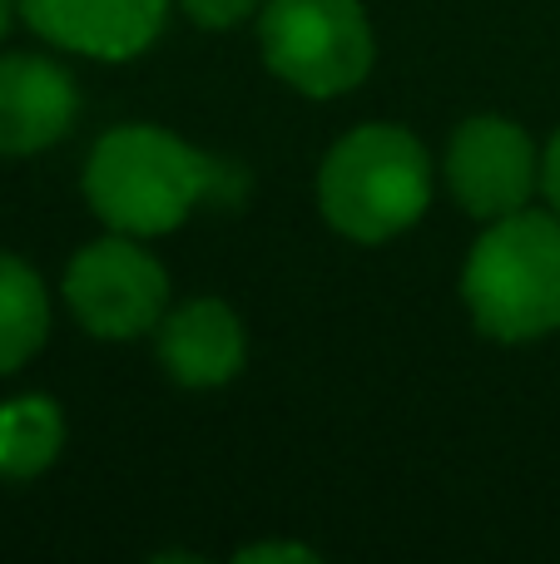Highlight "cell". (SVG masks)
Returning <instances> with one entry per match:
<instances>
[{
    "label": "cell",
    "mask_w": 560,
    "mask_h": 564,
    "mask_svg": "<svg viewBox=\"0 0 560 564\" xmlns=\"http://www.w3.org/2000/svg\"><path fill=\"white\" fill-rule=\"evenodd\" d=\"M432 164L427 149L397 124H363L337 139L317 174L323 218L353 243H387L427 214Z\"/></svg>",
    "instance_id": "obj_1"
},
{
    "label": "cell",
    "mask_w": 560,
    "mask_h": 564,
    "mask_svg": "<svg viewBox=\"0 0 560 564\" xmlns=\"http://www.w3.org/2000/svg\"><path fill=\"white\" fill-rule=\"evenodd\" d=\"M476 327L496 341H536L560 327V214H506L482 234L462 273Z\"/></svg>",
    "instance_id": "obj_2"
},
{
    "label": "cell",
    "mask_w": 560,
    "mask_h": 564,
    "mask_svg": "<svg viewBox=\"0 0 560 564\" xmlns=\"http://www.w3.org/2000/svg\"><path fill=\"white\" fill-rule=\"evenodd\" d=\"M204 194V159L154 124L109 129L85 164V198L115 234L154 238L179 228Z\"/></svg>",
    "instance_id": "obj_3"
},
{
    "label": "cell",
    "mask_w": 560,
    "mask_h": 564,
    "mask_svg": "<svg viewBox=\"0 0 560 564\" xmlns=\"http://www.w3.org/2000/svg\"><path fill=\"white\" fill-rule=\"evenodd\" d=\"M258 40L268 69L313 99L347 95L373 69V25L357 0H268Z\"/></svg>",
    "instance_id": "obj_4"
},
{
    "label": "cell",
    "mask_w": 560,
    "mask_h": 564,
    "mask_svg": "<svg viewBox=\"0 0 560 564\" xmlns=\"http://www.w3.org/2000/svg\"><path fill=\"white\" fill-rule=\"evenodd\" d=\"M65 297L95 337L129 341L144 337L159 322L169 297V278L159 268V258H149L139 243H129V234H115L75 253V263L65 273Z\"/></svg>",
    "instance_id": "obj_5"
},
{
    "label": "cell",
    "mask_w": 560,
    "mask_h": 564,
    "mask_svg": "<svg viewBox=\"0 0 560 564\" xmlns=\"http://www.w3.org/2000/svg\"><path fill=\"white\" fill-rule=\"evenodd\" d=\"M446 184L472 218H506L526 208L531 188L541 184V164L521 124L511 119H466L446 149Z\"/></svg>",
    "instance_id": "obj_6"
},
{
    "label": "cell",
    "mask_w": 560,
    "mask_h": 564,
    "mask_svg": "<svg viewBox=\"0 0 560 564\" xmlns=\"http://www.w3.org/2000/svg\"><path fill=\"white\" fill-rule=\"evenodd\" d=\"M169 0H20L30 30L89 59H134L164 25Z\"/></svg>",
    "instance_id": "obj_7"
},
{
    "label": "cell",
    "mask_w": 560,
    "mask_h": 564,
    "mask_svg": "<svg viewBox=\"0 0 560 564\" xmlns=\"http://www.w3.org/2000/svg\"><path fill=\"white\" fill-rule=\"evenodd\" d=\"M75 124V79L45 55H0V154H40Z\"/></svg>",
    "instance_id": "obj_8"
},
{
    "label": "cell",
    "mask_w": 560,
    "mask_h": 564,
    "mask_svg": "<svg viewBox=\"0 0 560 564\" xmlns=\"http://www.w3.org/2000/svg\"><path fill=\"white\" fill-rule=\"evenodd\" d=\"M159 361L184 387H224L244 367V322L218 297L184 302L159 327Z\"/></svg>",
    "instance_id": "obj_9"
},
{
    "label": "cell",
    "mask_w": 560,
    "mask_h": 564,
    "mask_svg": "<svg viewBox=\"0 0 560 564\" xmlns=\"http://www.w3.org/2000/svg\"><path fill=\"white\" fill-rule=\"evenodd\" d=\"M50 332V297L20 258L0 253V377L25 367Z\"/></svg>",
    "instance_id": "obj_10"
},
{
    "label": "cell",
    "mask_w": 560,
    "mask_h": 564,
    "mask_svg": "<svg viewBox=\"0 0 560 564\" xmlns=\"http://www.w3.org/2000/svg\"><path fill=\"white\" fill-rule=\"evenodd\" d=\"M65 446V421L50 397H20L0 406V476L30 480Z\"/></svg>",
    "instance_id": "obj_11"
},
{
    "label": "cell",
    "mask_w": 560,
    "mask_h": 564,
    "mask_svg": "<svg viewBox=\"0 0 560 564\" xmlns=\"http://www.w3.org/2000/svg\"><path fill=\"white\" fill-rule=\"evenodd\" d=\"M258 6H263V0H184L189 20H194V25H208V30H228V25H238V20L254 15Z\"/></svg>",
    "instance_id": "obj_12"
},
{
    "label": "cell",
    "mask_w": 560,
    "mask_h": 564,
    "mask_svg": "<svg viewBox=\"0 0 560 564\" xmlns=\"http://www.w3.org/2000/svg\"><path fill=\"white\" fill-rule=\"evenodd\" d=\"M238 560L263 564V560H317V555L308 545H248V550H238Z\"/></svg>",
    "instance_id": "obj_13"
},
{
    "label": "cell",
    "mask_w": 560,
    "mask_h": 564,
    "mask_svg": "<svg viewBox=\"0 0 560 564\" xmlns=\"http://www.w3.org/2000/svg\"><path fill=\"white\" fill-rule=\"evenodd\" d=\"M541 188H546V198H551V208L560 214V134L551 139V149H546V164H541Z\"/></svg>",
    "instance_id": "obj_14"
},
{
    "label": "cell",
    "mask_w": 560,
    "mask_h": 564,
    "mask_svg": "<svg viewBox=\"0 0 560 564\" xmlns=\"http://www.w3.org/2000/svg\"><path fill=\"white\" fill-rule=\"evenodd\" d=\"M6 25H10V0H0V35H6Z\"/></svg>",
    "instance_id": "obj_15"
}]
</instances>
